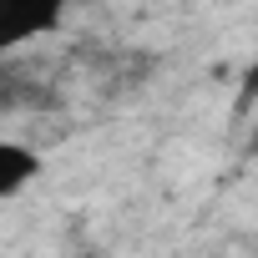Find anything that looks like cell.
Here are the masks:
<instances>
[{
  "instance_id": "cell-1",
  "label": "cell",
  "mask_w": 258,
  "mask_h": 258,
  "mask_svg": "<svg viewBox=\"0 0 258 258\" xmlns=\"http://www.w3.org/2000/svg\"><path fill=\"white\" fill-rule=\"evenodd\" d=\"M66 16V0H0V56L56 31Z\"/></svg>"
},
{
  "instance_id": "cell-2",
  "label": "cell",
  "mask_w": 258,
  "mask_h": 258,
  "mask_svg": "<svg viewBox=\"0 0 258 258\" xmlns=\"http://www.w3.org/2000/svg\"><path fill=\"white\" fill-rule=\"evenodd\" d=\"M36 177H41V152L26 147V142L0 137V203L16 198V192H26Z\"/></svg>"
},
{
  "instance_id": "cell-3",
  "label": "cell",
  "mask_w": 258,
  "mask_h": 258,
  "mask_svg": "<svg viewBox=\"0 0 258 258\" xmlns=\"http://www.w3.org/2000/svg\"><path fill=\"white\" fill-rule=\"evenodd\" d=\"M81 258H101V253H81Z\"/></svg>"
}]
</instances>
